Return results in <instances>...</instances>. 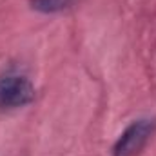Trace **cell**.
I'll return each mask as SVG.
<instances>
[{
    "label": "cell",
    "instance_id": "1",
    "mask_svg": "<svg viewBox=\"0 0 156 156\" xmlns=\"http://www.w3.org/2000/svg\"><path fill=\"white\" fill-rule=\"evenodd\" d=\"M154 131L153 120H136L133 122L116 140L113 153L115 156H134L144 149L147 140Z\"/></svg>",
    "mask_w": 156,
    "mask_h": 156
},
{
    "label": "cell",
    "instance_id": "2",
    "mask_svg": "<svg viewBox=\"0 0 156 156\" xmlns=\"http://www.w3.org/2000/svg\"><path fill=\"white\" fill-rule=\"evenodd\" d=\"M35 98V87L26 76L5 75L0 78V107H22Z\"/></svg>",
    "mask_w": 156,
    "mask_h": 156
},
{
    "label": "cell",
    "instance_id": "3",
    "mask_svg": "<svg viewBox=\"0 0 156 156\" xmlns=\"http://www.w3.org/2000/svg\"><path fill=\"white\" fill-rule=\"evenodd\" d=\"M73 0H31V7L42 13H58L67 9Z\"/></svg>",
    "mask_w": 156,
    "mask_h": 156
}]
</instances>
